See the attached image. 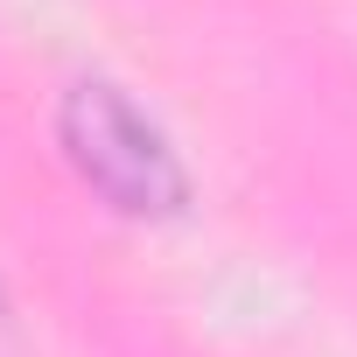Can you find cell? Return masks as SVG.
I'll use <instances>...</instances> for the list:
<instances>
[{
  "instance_id": "6da1fadb",
  "label": "cell",
  "mask_w": 357,
  "mask_h": 357,
  "mask_svg": "<svg viewBox=\"0 0 357 357\" xmlns=\"http://www.w3.org/2000/svg\"><path fill=\"white\" fill-rule=\"evenodd\" d=\"M56 140L63 161L119 211V218H175L190 204V168L161 133L154 112H140L119 84L84 77L56 105Z\"/></svg>"
}]
</instances>
